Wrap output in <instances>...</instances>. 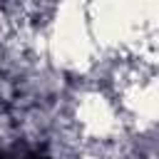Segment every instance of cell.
<instances>
[{"label":"cell","instance_id":"cell-1","mask_svg":"<svg viewBox=\"0 0 159 159\" xmlns=\"http://www.w3.org/2000/svg\"><path fill=\"white\" fill-rule=\"evenodd\" d=\"M42 52L60 75H87L99 65L102 52L92 40L84 5L62 2L52 7L42 27Z\"/></svg>","mask_w":159,"mask_h":159},{"label":"cell","instance_id":"cell-2","mask_svg":"<svg viewBox=\"0 0 159 159\" xmlns=\"http://www.w3.org/2000/svg\"><path fill=\"white\" fill-rule=\"evenodd\" d=\"M72 127L84 142H112L119 137L124 119L114 97L92 87L80 92L72 102Z\"/></svg>","mask_w":159,"mask_h":159}]
</instances>
